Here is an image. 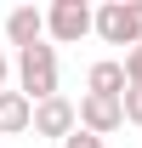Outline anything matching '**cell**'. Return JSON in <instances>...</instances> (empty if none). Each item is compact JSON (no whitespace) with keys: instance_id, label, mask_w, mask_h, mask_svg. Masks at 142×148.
Listing matches in <instances>:
<instances>
[{"instance_id":"obj_10","label":"cell","mask_w":142,"mask_h":148,"mask_svg":"<svg viewBox=\"0 0 142 148\" xmlns=\"http://www.w3.org/2000/svg\"><path fill=\"white\" fill-rule=\"evenodd\" d=\"M119 69H125V86H142V46H131L119 57Z\"/></svg>"},{"instance_id":"obj_12","label":"cell","mask_w":142,"mask_h":148,"mask_svg":"<svg viewBox=\"0 0 142 148\" xmlns=\"http://www.w3.org/2000/svg\"><path fill=\"white\" fill-rule=\"evenodd\" d=\"M6 74H12V57L0 51V91H6Z\"/></svg>"},{"instance_id":"obj_6","label":"cell","mask_w":142,"mask_h":148,"mask_svg":"<svg viewBox=\"0 0 142 148\" xmlns=\"http://www.w3.org/2000/svg\"><path fill=\"white\" fill-rule=\"evenodd\" d=\"M6 40H12V46H40V40H46V12H40V6H17V12H6Z\"/></svg>"},{"instance_id":"obj_3","label":"cell","mask_w":142,"mask_h":148,"mask_svg":"<svg viewBox=\"0 0 142 148\" xmlns=\"http://www.w3.org/2000/svg\"><path fill=\"white\" fill-rule=\"evenodd\" d=\"M46 34H51L57 46H80V40L91 34V6L85 0H51V6H46Z\"/></svg>"},{"instance_id":"obj_9","label":"cell","mask_w":142,"mask_h":148,"mask_svg":"<svg viewBox=\"0 0 142 148\" xmlns=\"http://www.w3.org/2000/svg\"><path fill=\"white\" fill-rule=\"evenodd\" d=\"M119 108H125V125H142V86H125Z\"/></svg>"},{"instance_id":"obj_8","label":"cell","mask_w":142,"mask_h":148,"mask_svg":"<svg viewBox=\"0 0 142 148\" xmlns=\"http://www.w3.org/2000/svg\"><path fill=\"white\" fill-rule=\"evenodd\" d=\"M85 91H97V97H125V69L114 63V57L91 63V74H85Z\"/></svg>"},{"instance_id":"obj_5","label":"cell","mask_w":142,"mask_h":148,"mask_svg":"<svg viewBox=\"0 0 142 148\" xmlns=\"http://www.w3.org/2000/svg\"><path fill=\"white\" fill-rule=\"evenodd\" d=\"M74 114H80V131H91V137H108V131H119V125H125L119 97H97V91L80 97V103H74Z\"/></svg>"},{"instance_id":"obj_11","label":"cell","mask_w":142,"mask_h":148,"mask_svg":"<svg viewBox=\"0 0 142 148\" xmlns=\"http://www.w3.org/2000/svg\"><path fill=\"white\" fill-rule=\"evenodd\" d=\"M63 148H102V137H91V131H74V137H63Z\"/></svg>"},{"instance_id":"obj_1","label":"cell","mask_w":142,"mask_h":148,"mask_svg":"<svg viewBox=\"0 0 142 148\" xmlns=\"http://www.w3.org/2000/svg\"><path fill=\"white\" fill-rule=\"evenodd\" d=\"M17 91L29 97V103H46V97H57V46H23L17 57Z\"/></svg>"},{"instance_id":"obj_7","label":"cell","mask_w":142,"mask_h":148,"mask_svg":"<svg viewBox=\"0 0 142 148\" xmlns=\"http://www.w3.org/2000/svg\"><path fill=\"white\" fill-rule=\"evenodd\" d=\"M34 120V103L23 91H0V137H12V131H29Z\"/></svg>"},{"instance_id":"obj_4","label":"cell","mask_w":142,"mask_h":148,"mask_svg":"<svg viewBox=\"0 0 142 148\" xmlns=\"http://www.w3.org/2000/svg\"><path fill=\"white\" fill-rule=\"evenodd\" d=\"M29 131H34V137H57V143H63V137H74V131H80V114H74L68 97L57 91V97H46V103H34Z\"/></svg>"},{"instance_id":"obj_2","label":"cell","mask_w":142,"mask_h":148,"mask_svg":"<svg viewBox=\"0 0 142 148\" xmlns=\"http://www.w3.org/2000/svg\"><path fill=\"white\" fill-rule=\"evenodd\" d=\"M91 34H102L108 46H142V0H108L91 12Z\"/></svg>"}]
</instances>
